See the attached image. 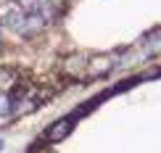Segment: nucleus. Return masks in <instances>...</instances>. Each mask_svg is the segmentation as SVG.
I'll use <instances>...</instances> for the list:
<instances>
[{"instance_id":"f257e3e1","label":"nucleus","mask_w":161,"mask_h":153,"mask_svg":"<svg viewBox=\"0 0 161 153\" xmlns=\"http://www.w3.org/2000/svg\"><path fill=\"white\" fill-rule=\"evenodd\" d=\"M21 153H161V63L111 79L48 122Z\"/></svg>"}]
</instances>
